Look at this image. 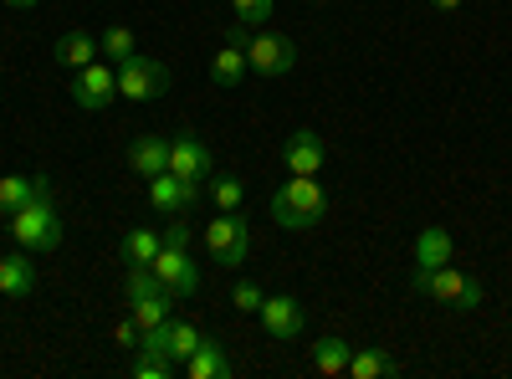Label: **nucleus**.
I'll list each match as a JSON object with an SVG mask.
<instances>
[{
    "mask_svg": "<svg viewBox=\"0 0 512 379\" xmlns=\"http://www.w3.org/2000/svg\"><path fill=\"white\" fill-rule=\"evenodd\" d=\"M323 216H328V195L318 175H292L272 190V221L282 231H313Z\"/></svg>",
    "mask_w": 512,
    "mask_h": 379,
    "instance_id": "nucleus-1",
    "label": "nucleus"
},
{
    "mask_svg": "<svg viewBox=\"0 0 512 379\" xmlns=\"http://www.w3.org/2000/svg\"><path fill=\"white\" fill-rule=\"evenodd\" d=\"M410 287L420 292V298H431L441 308H461V313H472L482 308V282L472 272H461V267H436V272H410Z\"/></svg>",
    "mask_w": 512,
    "mask_h": 379,
    "instance_id": "nucleus-2",
    "label": "nucleus"
},
{
    "mask_svg": "<svg viewBox=\"0 0 512 379\" xmlns=\"http://www.w3.org/2000/svg\"><path fill=\"white\" fill-rule=\"evenodd\" d=\"M123 292H128V313H134L139 328H159V323L175 318V303H180V298H175V292H169L149 267H128Z\"/></svg>",
    "mask_w": 512,
    "mask_h": 379,
    "instance_id": "nucleus-3",
    "label": "nucleus"
},
{
    "mask_svg": "<svg viewBox=\"0 0 512 379\" xmlns=\"http://www.w3.org/2000/svg\"><path fill=\"white\" fill-rule=\"evenodd\" d=\"M6 226H11L21 251H57L62 246V216H57L52 195H36L31 205H21L16 216H6Z\"/></svg>",
    "mask_w": 512,
    "mask_h": 379,
    "instance_id": "nucleus-4",
    "label": "nucleus"
},
{
    "mask_svg": "<svg viewBox=\"0 0 512 379\" xmlns=\"http://www.w3.org/2000/svg\"><path fill=\"white\" fill-rule=\"evenodd\" d=\"M205 251H210V257H216V267H226V272H236V267L251 257V226H246L241 210H221V216L205 226Z\"/></svg>",
    "mask_w": 512,
    "mask_h": 379,
    "instance_id": "nucleus-5",
    "label": "nucleus"
},
{
    "mask_svg": "<svg viewBox=\"0 0 512 379\" xmlns=\"http://www.w3.org/2000/svg\"><path fill=\"white\" fill-rule=\"evenodd\" d=\"M169 93V67L159 62V57H128V62H118V98H128V103H154V98H164Z\"/></svg>",
    "mask_w": 512,
    "mask_h": 379,
    "instance_id": "nucleus-6",
    "label": "nucleus"
},
{
    "mask_svg": "<svg viewBox=\"0 0 512 379\" xmlns=\"http://www.w3.org/2000/svg\"><path fill=\"white\" fill-rule=\"evenodd\" d=\"M246 67L256 77H287L297 67V41L277 31H251L246 36Z\"/></svg>",
    "mask_w": 512,
    "mask_h": 379,
    "instance_id": "nucleus-7",
    "label": "nucleus"
},
{
    "mask_svg": "<svg viewBox=\"0 0 512 379\" xmlns=\"http://www.w3.org/2000/svg\"><path fill=\"white\" fill-rule=\"evenodd\" d=\"M113 98H118V67L88 62V67L72 72V103H77L82 113H103Z\"/></svg>",
    "mask_w": 512,
    "mask_h": 379,
    "instance_id": "nucleus-8",
    "label": "nucleus"
},
{
    "mask_svg": "<svg viewBox=\"0 0 512 379\" xmlns=\"http://www.w3.org/2000/svg\"><path fill=\"white\" fill-rule=\"evenodd\" d=\"M149 272L175 292V298H195L200 292V267L190 262V246H159V257L149 262Z\"/></svg>",
    "mask_w": 512,
    "mask_h": 379,
    "instance_id": "nucleus-9",
    "label": "nucleus"
},
{
    "mask_svg": "<svg viewBox=\"0 0 512 379\" xmlns=\"http://www.w3.org/2000/svg\"><path fill=\"white\" fill-rule=\"evenodd\" d=\"M169 170H175L180 180L205 185L210 175H216V154H210V144L200 134H175L169 139Z\"/></svg>",
    "mask_w": 512,
    "mask_h": 379,
    "instance_id": "nucleus-10",
    "label": "nucleus"
},
{
    "mask_svg": "<svg viewBox=\"0 0 512 379\" xmlns=\"http://www.w3.org/2000/svg\"><path fill=\"white\" fill-rule=\"evenodd\" d=\"M256 318H262V328L272 333L277 344H297V333L308 328V313L297 298H287V292H277V298H267L262 308H256Z\"/></svg>",
    "mask_w": 512,
    "mask_h": 379,
    "instance_id": "nucleus-11",
    "label": "nucleus"
},
{
    "mask_svg": "<svg viewBox=\"0 0 512 379\" xmlns=\"http://www.w3.org/2000/svg\"><path fill=\"white\" fill-rule=\"evenodd\" d=\"M282 164H287V175H318L323 164H328V144H323V134H318V129H297V134H287V144H282Z\"/></svg>",
    "mask_w": 512,
    "mask_h": 379,
    "instance_id": "nucleus-12",
    "label": "nucleus"
},
{
    "mask_svg": "<svg viewBox=\"0 0 512 379\" xmlns=\"http://www.w3.org/2000/svg\"><path fill=\"white\" fill-rule=\"evenodd\" d=\"M200 200V185L195 180H180L175 170H164L149 180V205L159 210V216H180V210H190Z\"/></svg>",
    "mask_w": 512,
    "mask_h": 379,
    "instance_id": "nucleus-13",
    "label": "nucleus"
},
{
    "mask_svg": "<svg viewBox=\"0 0 512 379\" xmlns=\"http://www.w3.org/2000/svg\"><path fill=\"white\" fill-rule=\"evenodd\" d=\"M246 36H251V31L236 21L231 36H226V47H216V57H210V77H216L221 88H236V82L251 72V67H246Z\"/></svg>",
    "mask_w": 512,
    "mask_h": 379,
    "instance_id": "nucleus-14",
    "label": "nucleus"
},
{
    "mask_svg": "<svg viewBox=\"0 0 512 379\" xmlns=\"http://www.w3.org/2000/svg\"><path fill=\"white\" fill-rule=\"evenodd\" d=\"M446 262H456L451 231H446V226H425V231L415 236V272H436V267H446Z\"/></svg>",
    "mask_w": 512,
    "mask_h": 379,
    "instance_id": "nucleus-15",
    "label": "nucleus"
},
{
    "mask_svg": "<svg viewBox=\"0 0 512 379\" xmlns=\"http://www.w3.org/2000/svg\"><path fill=\"white\" fill-rule=\"evenodd\" d=\"M128 164H134V175H139V180L164 175V170H169V139H159V134H139L134 144H128Z\"/></svg>",
    "mask_w": 512,
    "mask_h": 379,
    "instance_id": "nucleus-16",
    "label": "nucleus"
},
{
    "mask_svg": "<svg viewBox=\"0 0 512 379\" xmlns=\"http://www.w3.org/2000/svg\"><path fill=\"white\" fill-rule=\"evenodd\" d=\"M36 195H52L47 175H6L0 180V216H16V210L31 205Z\"/></svg>",
    "mask_w": 512,
    "mask_h": 379,
    "instance_id": "nucleus-17",
    "label": "nucleus"
},
{
    "mask_svg": "<svg viewBox=\"0 0 512 379\" xmlns=\"http://www.w3.org/2000/svg\"><path fill=\"white\" fill-rule=\"evenodd\" d=\"M0 292H6V298H26V292H36V262H31V251L0 257Z\"/></svg>",
    "mask_w": 512,
    "mask_h": 379,
    "instance_id": "nucleus-18",
    "label": "nucleus"
},
{
    "mask_svg": "<svg viewBox=\"0 0 512 379\" xmlns=\"http://www.w3.org/2000/svg\"><path fill=\"white\" fill-rule=\"evenodd\" d=\"M180 369H185L190 379H226V374H231V359H226V349H221V344L205 333V344H200V349H195V354H190Z\"/></svg>",
    "mask_w": 512,
    "mask_h": 379,
    "instance_id": "nucleus-19",
    "label": "nucleus"
},
{
    "mask_svg": "<svg viewBox=\"0 0 512 379\" xmlns=\"http://www.w3.org/2000/svg\"><path fill=\"white\" fill-rule=\"evenodd\" d=\"M308 359H313V369H318V374L338 379V374H349L354 344H349V339H318V344H308Z\"/></svg>",
    "mask_w": 512,
    "mask_h": 379,
    "instance_id": "nucleus-20",
    "label": "nucleus"
},
{
    "mask_svg": "<svg viewBox=\"0 0 512 379\" xmlns=\"http://www.w3.org/2000/svg\"><path fill=\"white\" fill-rule=\"evenodd\" d=\"M67 72H77V67H88V62H98L103 57V47L93 41V31H67L62 41H57V52H52Z\"/></svg>",
    "mask_w": 512,
    "mask_h": 379,
    "instance_id": "nucleus-21",
    "label": "nucleus"
},
{
    "mask_svg": "<svg viewBox=\"0 0 512 379\" xmlns=\"http://www.w3.org/2000/svg\"><path fill=\"white\" fill-rule=\"evenodd\" d=\"M384 374H400V359L395 354H384V349H354L349 379H384Z\"/></svg>",
    "mask_w": 512,
    "mask_h": 379,
    "instance_id": "nucleus-22",
    "label": "nucleus"
},
{
    "mask_svg": "<svg viewBox=\"0 0 512 379\" xmlns=\"http://www.w3.org/2000/svg\"><path fill=\"white\" fill-rule=\"evenodd\" d=\"M159 246H164V236H154V231L134 226V231L123 236V246H118V251H123V262H128V267H149V262L159 257Z\"/></svg>",
    "mask_w": 512,
    "mask_h": 379,
    "instance_id": "nucleus-23",
    "label": "nucleus"
},
{
    "mask_svg": "<svg viewBox=\"0 0 512 379\" xmlns=\"http://www.w3.org/2000/svg\"><path fill=\"white\" fill-rule=\"evenodd\" d=\"M205 190H210V200H216V210H241V200H246V185L236 175H210Z\"/></svg>",
    "mask_w": 512,
    "mask_h": 379,
    "instance_id": "nucleus-24",
    "label": "nucleus"
},
{
    "mask_svg": "<svg viewBox=\"0 0 512 379\" xmlns=\"http://www.w3.org/2000/svg\"><path fill=\"white\" fill-rule=\"evenodd\" d=\"M98 47H103V57L118 67V62H128V57H134L139 47H134V31H128V26H108L103 36H98Z\"/></svg>",
    "mask_w": 512,
    "mask_h": 379,
    "instance_id": "nucleus-25",
    "label": "nucleus"
},
{
    "mask_svg": "<svg viewBox=\"0 0 512 379\" xmlns=\"http://www.w3.org/2000/svg\"><path fill=\"white\" fill-rule=\"evenodd\" d=\"M272 6H277V0H231V11H236V21L246 31H262L272 21Z\"/></svg>",
    "mask_w": 512,
    "mask_h": 379,
    "instance_id": "nucleus-26",
    "label": "nucleus"
},
{
    "mask_svg": "<svg viewBox=\"0 0 512 379\" xmlns=\"http://www.w3.org/2000/svg\"><path fill=\"white\" fill-rule=\"evenodd\" d=\"M169 374H175V359L149 354V349H139V354H134V379H169Z\"/></svg>",
    "mask_w": 512,
    "mask_h": 379,
    "instance_id": "nucleus-27",
    "label": "nucleus"
},
{
    "mask_svg": "<svg viewBox=\"0 0 512 379\" xmlns=\"http://www.w3.org/2000/svg\"><path fill=\"white\" fill-rule=\"evenodd\" d=\"M262 303H267V292L256 287V282H236V287H231V308H236V313H256Z\"/></svg>",
    "mask_w": 512,
    "mask_h": 379,
    "instance_id": "nucleus-28",
    "label": "nucleus"
},
{
    "mask_svg": "<svg viewBox=\"0 0 512 379\" xmlns=\"http://www.w3.org/2000/svg\"><path fill=\"white\" fill-rule=\"evenodd\" d=\"M113 339H118L123 349H139V339H144V328L134 323V313H128V318H123V323L113 328Z\"/></svg>",
    "mask_w": 512,
    "mask_h": 379,
    "instance_id": "nucleus-29",
    "label": "nucleus"
},
{
    "mask_svg": "<svg viewBox=\"0 0 512 379\" xmlns=\"http://www.w3.org/2000/svg\"><path fill=\"white\" fill-rule=\"evenodd\" d=\"M164 246H190V226L185 221H169L164 226Z\"/></svg>",
    "mask_w": 512,
    "mask_h": 379,
    "instance_id": "nucleus-30",
    "label": "nucleus"
},
{
    "mask_svg": "<svg viewBox=\"0 0 512 379\" xmlns=\"http://www.w3.org/2000/svg\"><path fill=\"white\" fill-rule=\"evenodd\" d=\"M6 6H11V11H36L41 0H6Z\"/></svg>",
    "mask_w": 512,
    "mask_h": 379,
    "instance_id": "nucleus-31",
    "label": "nucleus"
},
{
    "mask_svg": "<svg viewBox=\"0 0 512 379\" xmlns=\"http://www.w3.org/2000/svg\"><path fill=\"white\" fill-rule=\"evenodd\" d=\"M436 11H461V0H431Z\"/></svg>",
    "mask_w": 512,
    "mask_h": 379,
    "instance_id": "nucleus-32",
    "label": "nucleus"
},
{
    "mask_svg": "<svg viewBox=\"0 0 512 379\" xmlns=\"http://www.w3.org/2000/svg\"><path fill=\"white\" fill-rule=\"evenodd\" d=\"M113 6H118V0H113Z\"/></svg>",
    "mask_w": 512,
    "mask_h": 379,
    "instance_id": "nucleus-33",
    "label": "nucleus"
}]
</instances>
